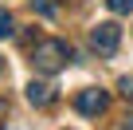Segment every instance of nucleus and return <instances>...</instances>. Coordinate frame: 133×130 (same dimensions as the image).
Listing matches in <instances>:
<instances>
[{
    "mask_svg": "<svg viewBox=\"0 0 133 130\" xmlns=\"http://www.w3.org/2000/svg\"><path fill=\"white\" fill-rule=\"evenodd\" d=\"M71 43L66 39H39L35 47H31V67L39 71V75H59L66 63H71Z\"/></svg>",
    "mask_w": 133,
    "mask_h": 130,
    "instance_id": "f257e3e1",
    "label": "nucleus"
},
{
    "mask_svg": "<svg viewBox=\"0 0 133 130\" xmlns=\"http://www.w3.org/2000/svg\"><path fill=\"white\" fill-rule=\"evenodd\" d=\"M117 43H121V28H117L114 20H102L98 28H90V47H94L98 55H114Z\"/></svg>",
    "mask_w": 133,
    "mask_h": 130,
    "instance_id": "f03ea898",
    "label": "nucleus"
},
{
    "mask_svg": "<svg viewBox=\"0 0 133 130\" xmlns=\"http://www.w3.org/2000/svg\"><path fill=\"white\" fill-rule=\"evenodd\" d=\"M75 106H78L82 114L98 118V114H106V106H110V95H106L102 87H86V91H78V95H75Z\"/></svg>",
    "mask_w": 133,
    "mask_h": 130,
    "instance_id": "7ed1b4c3",
    "label": "nucleus"
},
{
    "mask_svg": "<svg viewBox=\"0 0 133 130\" xmlns=\"http://www.w3.org/2000/svg\"><path fill=\"white\" fill-rule=\"evenodd\" d=\"M28 103H31V106H51V103H55V87L31 79V83H28Z\"/></svg>",
    "mask_w": 133,
    "mask_h": 130,
    "instance_id": "20e7f679",
    "label": "nucleus"
},
{
    "mask_svg": "<svg viewBox=\"0 0 133 130\" xmlns=\"http://www.w3.org/2000/svg\"><path fill=\"white\" fill-rule=\"evenodd\" d=\"M12 32H16V24H12V12H8V8H0V39H8Z\"/></svg>",
    "mask_w": 133,
    "mask_h": 130,
    "instance_id": "39448f33",
    "label": "nucleus"
},
{
    "mask_svg": "<svg viewBox=\"0 0 133 130\" xmlns=\"http://www.w3.org/2000/svg\"><path fill=\"white\" fill-rule=\"evenodd\" d=\"M39 16H59V0H31Z\"/></svg>",
    "mask_w": 133,
    "mask_h": 130,
    "instance_id": "423d86ee",
    "label": "nucleus"
},
{
    "mask_svg": "<svg viewBox=\"0 0 133 130\" xmlns=\"http://www.w3.org/2000/svg\"><path fill=\"white\" fill-rule=\"evenodd\" d=\"M110 4V12H117V16H129L133 12V0H106Z\"/></svg>",
    "mask_w": 133,
    "mask_h": 130,
    "instance_id": "0eeeda50",
    "label": "nucleus"
},
{
    "mask_svg": "<svg viewBox=\"0 0 133 130\" xmlns=\"http://www.w3.org/2000/svg\"><path fill=\"white\" fill-rule=\"evenodd\" d=\"M117 91H121V95L133 103V75H121V79H117Z\"/></svg>",
    "mask_w": 133,
    "mask_h": 130,
    "instance_id": "6e6552de",
    "label": "nucleus"
},
{
    "mask_svg": "<svg viewBox=\"0 0 133 130\" xmlns=\"http://www.w3.org/2000/svg\"><path fill=\"white\" fill-rule=\"evenodd\" d=\"M4 114H8V99H0V122H4Z\"/></svg>",
    "mask_w": 133,
    "mask_h": 130,
    "instance_id": "1a4fd4ad",
    "label": "nucleus"
},
{
    "mask_svg": "<svg viewBox=\"0 0 133 130\" xmlns=\"http://www.w3.org/2000/svg\"><path fill=\"white\" fill-rule=\"evenodd\" d=\"M121 130H133V114H125V126H121Z\"/></svg>",
    "mask_w": 133,
    "mask_h": 130,
    "instance_id": "9d476101",
    "label": "nucleus"
},
{
    "mask_svg": "<svg viewBox=\"0 0 133 130\" xmlns=\"http://www.w3.org/2000/svg\"><path fill=\"white\" fill-rule=\"evenodd\" d=\"M0 75H4V59H0Z\"/></svg>",
    "mask_w": 133,
    "mask_h": 130,
    "instance_id": "9b49d317",
    "label": "nucleus"
}]
</instances>
